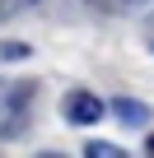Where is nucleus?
<instances>
[{"instance_id": "6", "label": "nucleus", "mask_w": 154, "mask_h": 158, "mask_svg": "<svg viewBox=\"0 0 154 158\" xmlns=\"http://www.w3.org/2000/svg\"><path fill=\"white\" fill-rule=\"evenodd\" d=\"M145 153H149V158H154V135H149V139H145Z\"/></svg>"}, {"instance_id": "5", "label": "nucleus", "mask_w": 154, "mask_h": 158, "mask_svg": "<svg viewBox=\"0 0 154 158\" xmlns=\"http://www.w3.org/2000/svg\"><path fill=\"white\" fill-rule=\"evenodd\" d=\"M121 5V14H145V10H154V0H117Z\"/></svg>"}, {"instance_id": "8", "label": "nucleus", "mask_w": 154, "mask_h": 158, "mask_svg": "<svg viewBox=\"0 0 154 158\" xmlns=\"http://www.w3.org/2000/svg\"><path fill=\"white\" fill-rule=\"evenodd\" d=\"M149 51H154V47H149Z\"/></svg>"}, {"instance_id": "3", "label": "nucleus", "mask_w": 154, "mask_h": 158, "mask_svg": "<svg viewBox=\"0 0 154 158\" xmlns=\"http://www.w3.org/2000/svg\"><path fill=\"white\" fill-rule=\"evenodd\" d=\"M33 47L28 42H0V60H28Z\"/></svg>"}, {"instance_id": "4", "label": "nucleus", "mask_w": 154, "mask_h": 158, "mask_svg": "<svg viewBox=\"0 0 154 158\" xmlns=\"http://www.w3.org/2000/svg\"><path fill=\"white\" fill-rule=\"evenodd\" d=\"M84 153H89V158H121V149H117V144H108V139H89V144H84Z\"/></svg>"}, {"instance_id": "2", "label": "nucleus", "mask_w": 154, "mask_h": 158, "mask_svg": "<svg viewBox=\"0 0 154 158\" xmlns=\"http://www.w3.org/2000/svg\"><path fill=\"white\" fill-rule=\"evenodd\" d=\"M108 112H112L121 126H145V121H149V107H145L140 98H126V93H121V98H112V102H108Z\"/></svg>"}, {"instance_id": "1", "label": "nucleus", "mask_w": 154, "mask_h": 158, "mask_svg": "<svg viewBox=\"0 0 154 158\" xmlns=\"http://www.w3.org/2000/svg\"><path fill=\"white\" fill-rule=\"evenodd\" d=\"M61 116H65L70 126H98V121L108 116V102H103L98 93H89V89H70V93L61 98Z\"/></svg>"}, {"instance_id": "7", "label": "nucleus", "mask_w": 154, "mask_h": 158, "mask_svg": "<svg viewBox=\"0 0 154 158\" xmlns=\"http://www.w3.org/2000/svg\"><path fill=\"white\" fill-rule=\"evenodd\" d=\"M24 5H33V0H24Z\"/></svg>"}]
</instances>
